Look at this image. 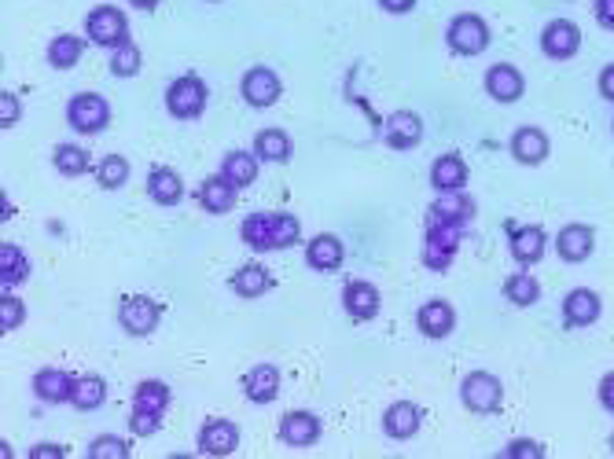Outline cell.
Returning <instances> with one entry per match:
<instances>
[{
    "mask_svg": "<svg viewBox=\"0 0 614 459\" xmlns=\"http://www.w3.org/2000/svg\"><path fill=\"white\" fill-rule=\"evenodd\" d=\"M306 261L309 269L317 272H339L342 261H346V247H342L339 236H331V232H320L306 243Z\"/></svg>",
    "mask_w": 614,
    "mask_h": 459,
    "instance_id": "20",
    "label": "cell"
},
{
    "mask_svg": "<svg viewBox=\"0 0 614 459\" xmlns=\"http://www.w3.org/2000/svg\"><path fill=\"white\" fill-rule=\"evenodd\" d=\"M70 404L78 408V412H96L107 404V382L100 375H78L74 382V393H70Z\"/></svg>",
    "mask_w": 614,
    "mask_h": 459,
    "instance_id": "34",
    "label": "cell"
},
{
    "mask_svg": "<svg viewBox=\"0 0 614 459\" xmlns=\"http://www.w3.org/2000/svg\"><path fill=\"white\" fill-rule=\"evenodd\" d=\"M445 41H449V48H453L456 56H482V52L489 48L486 19L475 12L456 15L453 23H449V30H445Z\"/></svg>",
    "mask_w": 614,
    "mask_h": 459,
    "instance_id": "6",
    "label": "cell"
},
{
    "mask_svg": "<svg viewBox=\"0 0 614 459\" xmlns=\"http://www.w3.org/2000/svg\"><path fill=\"white\" fill-rule=\"evenodd\" d=\"M460 243H464V224L456 221H442V217H431L423 221V265L431 272H445L460 254Z\"/></svg>",
    "mask_w": 614,
    "mask_h": 459,
    "instance_id": "1",
    "label": "cell"
},
{
    "mask_svg": "<svg viewBox=\"0 0 614 459\" xmlns=\"http://www.w3.org/2000/svg\"><path fill=\"white\" fill-rule=\"evenodd\" d=\"M30 459H67V448H63V445H52V441H45V445L30 448Z\"/></svg>",
    "mask_w": 614,
    "mask_h": 459,
    "instance_id": "46",
    "label": "cell"
},
{
    "mask_svg": "<svg viewBox=\"0 0 614 459\" xmlns=\"http://www.w3.org/2000/svg\"><path fill=\"white\" fill-rule=\"evenodd\" d=\"M85 37H89L96 48H107L114 52L118 45L129 41V19L122 8H111V4H100L85 15Z\"/></svg>",
    "mask_w": 614,
    "mask_h": 459,
    "instance_id": "3",
    "label": "cell"
},
{
    "mask_svg": "<svg viewBox=\"0 0 614 459\" xmlns=\"http://www.w3.org/2000/svg\"><path fill=\"white\" fill-rule=\"evenodd\" d=\"M162 320V305L148 294H133V298H122L118 305V324L122 331L133 338H148Z\"/></svg>",
    "mask_w": 614,
    "mask_h": 459,
    "instance_id": "8",
    "label": "cell"
},
{
    "mask_svg": "<svg viewBox=\"0 0 614 459\" xmlns=\"http://www.w3.org/2000/svg\"><path fill=\"white\" fill-rule=\"evenodd\" d=\"M254 155L262 158L265 166H284V162H291L295 147H291V136L284 129H262L254 136Z\"/></svg>",
    "mask_w": 614,
    "mask_h": 459,
    "instance_id": "28",
    "label": "cell"
},
{
    "mask_svg": "<svg viewBox=\"0 0 614 459\" xmlns=\"http://www.w3.org/2000/svg\"><path fill=\"white\" fill-rule=\"evenodd\" d=\"M508 250H512V258L519 261L523 269L537 265L548 250L545 228H541V224H515V228H508Z\"/></svg>",
    "mask_w": 614,
    "mask_h": 459,
    "instance_id": "11",
    "label": "cell"
},
{
    "mask_svg": "<svg viewBox=\"0 0 614 459\" xmlns=\"http://www.w3.org/2000/svg\"><path fill=\"white\" fill-rule=\"evenodd\" d=\"M243 397L251 404H273L280 397V368L276 364H254L243 375Z\"/></svg>",
    "mask_w": 614,
    "mask_h": 459,
    "instance_id": "18",
    "label": "cell"
},
{
    "mask_svg": "<svg viewBox=\"0 0 614 459\" xmlns=\"http://www.w3.org/2000/svg\"><path fill=\"white\" fill-rule=\"evenodd\" d=\"M85 56V37H74V34H59L52 37V45H48V67L56 70H74Z\"/></svg>",
    "mask_w": 614,
    "mask_h": 459,
    "instance_id": "33",
    "label": "cell"
},
{
    "mask_svg": "<svg viewBox=\"0 0 614 459\" xmlns=\"http://www.w3.org/2000/svg\"><path fill=\"white\" fill-rule=\"evenodd\" d=\"M74 382H78V375H70L63 368H41L34 375V393L45 404H67L70 393H74Z\"/></svg>",
    "mask_w": 614,
    "mask_h": 459,
    "instance_id": "24",
    "label": "cell"
},
{
    "mask_svg": "<svg viewBox=\"0 0 614 459\" xmlns=\"http://www.w3.org/2000/svg\"><path fill=\"white\" fill-rule=\"evenodd\" d=\"M210 4H217V0H210Z\"/></svg>",
    "mask_w": 614,
    "mask_h": 459,
    "instance_id": "52",
    "label": "cell"
},
{
    "mask_svg": "<svg viewBox=\"0 0 614 459\" xmlns=\"http://www.w3.org/2000/svg\"><path fill=\"white\" fill-rule=\"evenodd\" d=\"M239 92H243V103H247V107L269 111V107H276L280 96H284V81H280V74H276L273 67H251L243 74V81H239Z\"/></svg>",
    "mask_w": 614,
    "mask_h": 459,
    "instance_id": "7",
    "label": "cell"
},
{
    "mask_svg": "<svg viewBox=\"0 0 614 459\" xmlns=\"http://www.w3.org/2000/svg\"><path fill=\"white\" fill-rule=\"evenodd\" d=\"M52 166L59 177H85L92 169V155L81 144H56L52 147Z\"/></svg>",
    "mask_w": 614,
    "mask_h": 459,
    "instance_id": "31",
    "label": "cell"
},
{
    "mask_svg": "<svg viewBox=\"0 0 614 459\" xmlns=\"http://www.w3.org/2000/svg\"><path fill=\"white\" fill-rule=\"evenodd\" d=\"M423 426V408L412 401H398L390 404L387 412H383V434L390 437V441H409V437L420 434Z\"/></svg>",
    "mask_w": 614,
    "mask_h": 459,
    "instance_id": "16",
    "label": "cell"
},
{
    "mask_svg": "<svg viewBox=\"0 0 614 459\" xmlns=\"http://www.w3.org/2000/svg\"><path fill=\"white\" fill-rule=\"evenodd\" d=\"M600 313H603L600 294L589 291V287H574L563 298V320H567V327H589L600 320Z\"/></svg>",
    "mask_w": 614,
    "mask_h": 459,
    "instance_id": "17",
    "label": "cell"
},
{
    "mask_svg": "<svg viewBox=\"0 0 614 459\" xmlns=\"http://www.w3.org/2000/svg\"><path fill=\"white\" fill-rule=\"evenodd\" d=\"M148 199L155 206H177L184 199V180L177 169L170 166H155L148 173Z\"/></svg>",
    "mask_w": 614,
    "mask_h": 459,
    "instance_id": "25",
    "label": "cell"
},
{
    "mask_svg": "<svg viewBox=\"0 0 614 459\" xmlns=\"http://www.w3.org/2000/svg\"><path fill=\"white\" fill-rule=\"evenodd\" d=\"M504 459H541L545 456V445L541 441H530V437H519V441H512V445L501 452Z\"/></svg>",
    "mask_w": 614,
    "mask_h": 459,
    "instance_id": "43",
    "label": "cell"
},
{
    "mask_svg": "<svg viewBox=\"0 0 614 459\" xmlns=\"http://www.w3.org/2000/svg\"><path fill=\"white\" fill-rule=\"evenodd\" d=\"M23 324H26L23 298H15V294L4 291V302H0V327H4V331H19Z\"/></svg>",
    "mask_w": 614,
    "mask_h": 459,
    "instance_id": "42",
    "label": "cell"
},
{
    "mask_svg": "<svg viewBox=\"0 0 614 459\" xmlns=\"http://www.w3.org/2000/svg\"><path fill=\"white\" fill-rule=\"evenodd\" d=\"M423 140V118L416 111H394L387 118V129H383V144L394 147V151H412L420 147Z\"/></svg>",
    "mask_w": 614,
    "mask_h": 459,
    "instance_id": "14",
    "label": "cell"
},
{
    "mask_svg": "<svg viewBox=\"0 0 614 459\" xmlns=\"http://www.w3.org/2000/svg\"><path fill=\"white\" fill-rule=\"evenodd\" d=\"M26 280H30V258H26V250L15 247V243H4L0 247V283H4V291L19 287Z\"/></svg>",
    "mask_w": 614,
    "mask_h": 459,
    "instance_id": "32",
    "label": "cell"
},
{
    "mask_svg": "<svg viewBox=\"0 0 614 459\" xmlns=\"http://www.w3.org/2000/svg\"><path fill=\"white\" fill-rule=\"evenodd\" d=\"M239 423L236 419H206L203 426H199V452L203 456H232L239 448Z\"/></svg>",
    "mask_w": 614,
    "mask_h": 459,
    "instance_id": "10",
    "label": "cell"
},
{
    "mask_svg": "<svg viewBox=\"0 0 614 459\" xmlns=\"http://www.w3.org/2000/svg\"><path fill=\"white\" fill-rule=\"evenodd\" d=\"M320 434H324V426H320V415L313 412L295 408V412H287L280 419V441L287 448H313L320 441Z\"/></svg>",
    "mask_w": 614,
    "mask_h": 459,
    "instance_id": "13",
    "label": "cell"
},
{
    "mask_svg": "<svg viewBox=\"0 0 614 459\" xmlns=\"http://www.w3.org/2000/svg\"><path fill=\"white\" fill-rule=\"evenodd\" d=\"M67 125L81 136H96L111 125V103L100 92H78L67 103Z\"/></svg>",
    "mask_w": 614,
    "mask_h": 459,
    "instance_id": "5",
    "label": "cell"
},
{
    "mask_svg": "<svg viewBox=\"0 0 614 459\" xmlns=\"http://www.w3.org/2000/svg\"><path fill=\"white\" fill-rule=\"evenodd\" d=\"M486 92L497 103H519L526 92L523 70L512 67V63H497V67H489L486 70Z\"/></svg>",
    "mask_w": 614,
    "mask_h": 459,
    "instance_id": "15",
    "label": "cell"
},
{
    "mask_svg": "<svg viewBox=\"0 0 614 459\" xmlns=\"http://www.w3.org/2000/svg\"><path fill=\"white\" fill-rule=\"evenodd\" d=\"M19 118H23V103H19V96H15V92H0V125L12 129V125H19Z\"/></svg>",
    "mask_w": 614,
    "mask_h": 459,
    "instance_id": "44",
    "label": "cell"
},
{
    "mask_svg": "<svg viewBox=\"0 0 614 459\" xmlns=\"http://www.w3.org/2000/svg\"><path fill=\"white\" fill-rule=\"evenodd\" d=\"M600 96L614 103V63H607V67L600 70Z\"/></svg>",
    "mask_w": 614,
    "mask_h": 459,
    "instance_id": "49",
    "label": "cell"
},
{
    "mask_svg": "<svg viewBox=\"0 0 614 459\" xmlns=\"http://www.w3.org/2000/svg\"><path fill=\"white\" fill-rule=\"evenodd\" d=\"M379 8L387 15H409L416 8V0H379Z\"/></svg>",
    "mask_w": 614,
    "mask_h": 459,
    "instance_id": "48",
    "label": "cell"
},
{
    "mask_svg": "<svg viewBox=\"0 0 614 459\" xmlns=\"http://www.w3.org/2000/svg\"><path fill=\"white\" fill-rule=\"evenodd\" d=\"M166 412H148V408H133L129 412V430H133V437H155L166 426V419H162Z\"/></svg>",
    "mask_w": 614,
    "mask_h": 459,
    "instance_id": "41",
    "label": "cell"
},
{
    "mask_svg": "<svg viewBox=\"0 0 614 459\" xmlns=\"http://www.w3.org/2000/svg\"><path fill=\"white\" fill-rule=\"evenodd\" d=\"M611 452H614V434H611Z\"/></svg>",
    "mask_w": 614,
    "mask_h": 459,
    "instance_id": "51",
    "label": "cell"
},
{
    "mask_svg": "<svg viewBox=\"0 0 614 459\" xmlns=\"http://www.w3.org/2000/svg\"><path fill=\"white\" fill-rule=\"evenodd\" d=\"M173 401L170 386L162 379H140L133 390V408H148V412H166Z\"/></svg>",
    "mask_w": 614,
    "mask_h": 459,
    "instance_id": "35",
    "label": "cell"
},
{
    "mask_svg": "<svg viewBox=\"0 0 614 459\" xmlns=\"http://www.w3.org/2000/svg\"><path fill=\"white\" fill-rule=\"evenodd\" d=\"M416 327H420L427 338H449L456 327V309L449 302H442V298H431V302L420 305Z\"/></svg>",
    "mask_w": 614,
    "mask_h": 459,
    "instance_id": "22",
    "label": "cell"
},
{
    "mask_svg": "<svg viewBox=\"0 0 614 459\" xmlns=\"http://www.w3.org/2000/svg\"><path fill=\"white\" fill-rule=\"evenodd\" d=\"M111 74L114 78H137L140 67H144V56H140V48L133 45V41H126V45H118L111 52Z\"/></svg>",
    "mask_w": 614,
    "mask_h": 459,
    "instance_id": "38",
    "label": "cell"
},
{
    "mask_svg": "<svg viewBox=\"0 0 614 459\" xmlns=\"http://www.w3.org/2000/svg\"><path fill=\"white\" fill-rule=\"evenodd\" d=\"M228 287H232V294L254 302V298H262V294L273 287V272L265 269V265H258V261H251V265H239V269L232 272Z\"/></svg>",
    "mask_w": 614,
    "mask_h": 459,
    "instance_id": "26",
    "label": "cell"
},
{
    "mask_svg": "<svg viewBox=\"0 0 614 459\" xmlns=\"http://www.w3.org/2000/svg\"><path fill=\"white\" fill-rule=\"evenodd\" d=\"M236 199H239V188L225 177V173H214V177H206L203 184H199V206H203L206 213H214V217L232 210Z\"/></svg>",
    "mask_w": 614,
    "mask_h": 459,
    "instance_id": "21",
    "label": "cell"
},
{
    "mask_svg": "<svg viewBox=\"0 0 614 459\" xmlns=\"http://www.w3.org/2000/svg\"><path fill=\"white\" fill-rule=\"evenodd\" d=\"M206 107H210V89H206V81L199 78V74H181V78L166 89V111H170L177 122H195V118H203Z\"/></svg>",
    "mask_w": 614,
    "mask_h": 459,
    "instance_id": "2",
    "label": "cell"
},
{
    "mask_svg": "<svg viewBox=\"0 0 614 459\" xmlns=\"http://www.w3.org/2000/svg\"><path fill=\"white\" fill-rule=\"evenodd\" d=\"M133 456V445L126 437L118 434H100L89 441V459H129Z\"/></svg>",
    "mask_w": 614,
    "mask_h": 459,
    "instance_id": "39",
    "label": "cell"
},
{
    "mask_svg": "<svg viewBox=\"0 0 614 459\" xmlns=\"http://www.w3.org/2000/svg\"><path fill=\"white\" fill-rule=\"evenodd\" d=\"M258 169H262V158L254 151H228L225 162H221V173H225L239 191H247L258 180Z\"/></svg>",
    "mask_w": 614,
    "mask_h": 459,
    "instance_id": "30",
    "label": "cell"
},
{
    "mask_svg": "<svg viewBox=\"0 0 614 459\" xmlns=\"http://www.w3.org/2000/svg\"><path fill=\"white\" fill-rule=\"evenodd\" d=\"M581 48V30L578 23L570 19H552V23L541 30V52L548 59H574Z\"/></svg>",
    "mask_w": 614,
    "mask_h": 459,
    "instance_id": "12",
    "label": "cell"
},
{
    "mask_svg": "<svg viewBox=\"0 0 614 459\" xmlns=\"http://www.w3.org/2000/svg\"><path fill=\"white\" fill-rule=\"evenodd\" d=\"M467 184V162L456 151H449V155L434 158L431 166V188L438 191V195H445V191H464Z\"/></svg>",
    "mask_w": 614,
    "mask_h": 459,
    "instance_id": "27",
    "label": "cell"
},
{
    "mask_svg": "<svg viewBox=\"0 0 614 459\" xmlns=\"http://www.w3.org/2000/svg\"><path fill=\"white\" fill-rule=\"evenodd\" d=\"M460 401H464L467 412H475V415L501 412L504 382L497 379V375H489V371H471V375H464V382H460Z\"/></svg>",
    "mask_w": 614,
    "mask_h": 459,
    "instance_id": "4",
    "label": "cell"
},
{
    "mask_svg": "<svg viewBox=\"0 0 614 459\" xmlns=\"http://www.w3.org/2000/svg\"><path fill=\"white\" fill-rule=\"evenodd\" d=\"M302 236V224H298L295 213H276L273 217V250H291Z\"/></svg>",
    "mask_w": 614,
    "mask_h": 459,
    "instance_id": "40",
    "label": "cell"
},
{
    "mask_svg": "<svg viewBox=\"0 0 614 459\" xmlns=\"http://www.w3.org/2000/svg\"><path fill=\"white\" fill-rule=\"evenodd\" d=\"M504 298L512 305H519V309H526V305H534L537 298H541V283H537L530 272H515V276H508V283H504Z\"/></svg>",
    "mask_w": 614,
    "mask_h": 459,
    "instance_id": "37",
    "label": "cell"
},
{
    "mask_svg": "<svg viewBox=\"0 0 614 459\" xmlns=\"http://www.w3.org/2000/svg\"><path fill=\"white\" fill-rule=\"evenodd\" d=\"M342 309H346L350 320L368 324V320H376V316L383 313V294H379L376 283L350 280L346 287H342Z\"/></svg>",
    "mask_w": 614,
    "mask_h": 459,
    "instance_id": "9",
    "label": "cell"
},
{
    "mask_svg": "<svg viewBox=\"0 0 614 459\" xmlns=\"http://www.w3.org/2000/svg\"><path fill=\"white\" fill-rule=\"evenodd\" d=\"M126 180H129V162L122 155H103L100 162H96V184H100L103 191L126 188Z\"/></svg>",
    "mask_w": 614,
    "mask_h": 459,
    "instance_id": "36",
    "label": "cell"
},
{
    "mask_svg": "<svg viewBox=\"0 0 614 459\" xmlns=\"http://www.w3.org/2000/svg\"><path fill=\"white\" fill-rule=\"evenodd\" d=\"M129 4H133V8H140V12H155L162 0H129Z\"/></svg>",
    "mask_w": 614,
    "mask_h": 459,
    "instance_id": "50",
    "label": "cell"
},
{
    "mask_svg": "<svg viewBox=\"0 0 614 459\" xmlns=\"http://www.w3.org/2000/svg\"><path fill=\"white\" fill-rule=\"evenodd\" d=\"M596 393H600V404H603V408H607V412L614 415V371H607V375H603V379H600V390H596Z\"/></svg>",
    "mask_w": 614,
    "mask_h": 459,
    "instance_id": "45",
    "label": "cell"
},
{
    "mask_svg": "<svg viewBox=\"0 0 614 459\" xmlns=\"http://www.w3.org/2000/svg\"><path fill=\"white\" fill-rule=\"evenodd\" d=\"M596 4V19L603 30H614V0H592Z\"/></svg>",
    "mask_w": 614,
    "mask_h": 459,
    "instance_id": "47",
    "label": "cell"
},
{
    "mask_svg": "<svg viewBox=\"0 0 614 459\" xmlns=\"http://www.w3.org/2000/svg\"><path fill=\"white\" fill-rule=\"evenodd\" d=\"M548 151H552V144H548V136L541 133V129H534V125L515 129L512 158L519 162V166H541V162L548 158Z\"/></svg>",
    "mask_w": 614,
    "mask_h": 459,
    "instance_id": "23",
    "label": "cell"
},
{
    "mask_svg": "<svg viewBox=\"0 0 614 459\" xmlns=\"http://www.w3.org/2000/svg\"><path fill=\"white\" fill-rule=\"evenodd\" d=\"M273 217L276 213L258 210L243 221V228H239V239H243L254 254H273Z\"/></svg>",
    "mask_w": 614,
    "mask_h": 459,
    "instance_id": "29",
    "label": "cell"
},
{
    "mask_svg": "<svg viewBox=\"0 0 614 459\" xmlns=\"http://www.w3.org/2000/svg\"><path fill=\"white\" fill-rule=\"evenodd\" d=\"M592 247H596V232H592L589 224H567V228L556 236L559 258L567 261V265H581V261H589Z\"/></svg>",
    "mask_w": 614,
    "mask_h": 459,
    "instance_id": "19",
    "label": "cell"
}]
</instances>
